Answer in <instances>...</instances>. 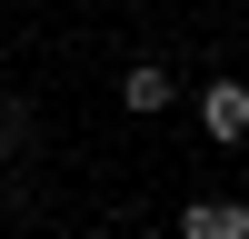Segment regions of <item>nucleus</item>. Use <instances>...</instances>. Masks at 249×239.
Returning a JSON list of instances; mask_svg holds the SVG:
<instances>
[{
  "label": "nucleus",
  "mask_w": 249,
  "mask_h": 239,
  "mask_svg": "<svg viewBox=\"0 0 249 239\" xmlns=\"http://www.w3.org/2000/svg\"><path fill=\"white\" fill-rule=\"evenodd\" d=\"M179 239H249V209L239 199H190L179 209Z\"/></svg>",
  "instance_id": "obj_1"
},
{
  "label": "nucleus",
  "mask_w": 249,
  "mask_h": 239,
  "mask_svg": "<svg viewBox=\"0 0 249 239\" xmlns=\"http://www.w3.org/2000/svg\"><path fill=\"white\" fill-rule=\"evenodd\" d=\"M170 90H179V80L160 70V60H130V80H120V100H130L140 120H150V110H170Z\"/></svg>",
  "instance_id": "obj_3"
},
{
  "label": "nucleus",
  "mask_w": 249,
  "mask_h": 239,
  "mask_svg": "<svg viewBox=\"0 0 249 239\" xmlns=\"http://www.w3.org/2000/svg\"><path fill=\"white\" fill-rule=\"evenodd\" d=\"M199 120H210V139H249V90L239 80H210L199 90Z\"/></svg>",
  "instance_id": "obj_2"
}]
</instances>
